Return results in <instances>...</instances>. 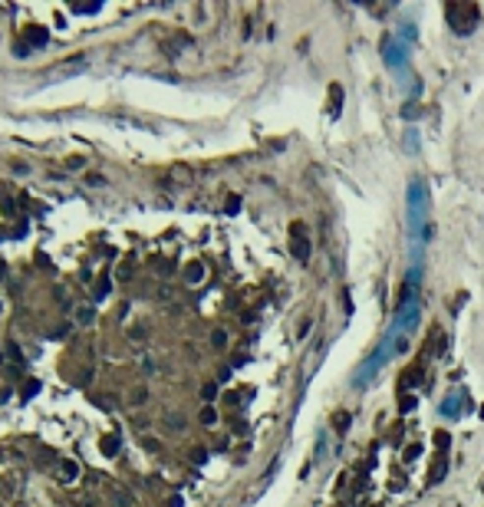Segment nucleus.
Here are the masks:
<instances>
[{"mask_svg": "<svg viewBox=\"0 0 484 507\" xmlns=\"http://www.w3.org/2000/svg\"><path fill=\"white\" fill-rule=\"evenodd\" d=\"M330 99H333L330 112H333V115H340V106H342V89H340V86H333V89H330Z\"/></svg>", "mask_w": 484, "mask_h": 507, "instance_id": "1a4fd4ad", "label": "nucleus"}, {"mask_svg": "<svg viewBox=\"0 0 484 507\" xmlns=\"http://www.w3.org/2000/svg\"><path fill=\"white\" fill-rule=\"evenodd\" d=\"M435 445H438L441 451H445V448L451 445V435H448V431H435Z\"/></svg>", "mask_w": 484, "mask_h": 507, "instance_id": "f8f14e48", "label": "nucleus"}, {"mask_svg": "<svg viewBox=\"0 0 484 507\" xmlns=\"http://www.w3.org/2000/svg\"><path fill=\"white\" fill-rule=\"evenodd\" d=\"M405 148H408V152H415V148H418V132H415V129H408V132H405Z\"/></svg>", "mask_w": 484, "mask_h": 507, "instance_id": "9b49d317", "label": "nucleus"}, {"mask_svg": "<svg viewBox=\"0 0 484 507\" xmlns=\"http://www.w3.org/2000/svg\"><path fill=\"white\" fill-rule=\"evenodd\" d=\"M461 402H464L461 395H451L448 402L441 405V412H445V415H458V412H461Z\"/></svg>", "mask_w": 484, "mask_h": 507, "instance_id": "6e6552de", "label": "nucleus"}, {"mask_svg": "<svg viewBox=\"0 0 484 507\" xmlns=\"http://www.w3.org/2000/svg\"><path fill=\"white\" fill-rule=\"evenodd\" d=\"M445 471H448V458L438 454V458L431 461V468H428V484H441V481H445Z\"/></svg>", "mask_w": 484, "mask_h": 507, "instance_id": "423d86ee", "label": "nucleus"}, {"mask_svg": "<svg viewBox=\"0 0 484 507\" xmlns=\"http://www.w3.org/2000/svg\"><path fill=\"white\" fill-rule=\"evenodd\" d=\"M188 280H201V267H188Z\"/></svg>", "mask_w": 484, "mask_h": 507, "instance_id": "a211bd4d", "label": "nucleus"}, {"mask_svg": "<svg viewBox=\"0 0 484 507\" xmlns=\"http://www.w3.org/2000/svg\"><path fill=\"white\" fill-rule=\"evenodd\" d=\"M418 382H422V366H412V369L399 379V392H402V389H408V386H418Z\"/></svg>", "mask_w": 484, "mask_h": 507, "instance_id": "0eeeda50", "label": "nucleus"}, {"mask_svg": "<svg viewBox=\"0 0 484 507\" xmlns=\"http://www.w3.org/2000/svg\"><path fill=\"white\" fill-rule=\"evenodd\" d=\"M375 507H379V504H375Z\"/></svg>", "mask_w": 484, "mask_h": 507, "instance_id": "6ab92c4d", "label": "nucleus"}, {"mask_svg": "<svg viewBox=\"0 0 484 507\" xmlns=\"http://www.w3.org/2000/svg\"><path fill=\"white\" fill-rule=\"evenodd\" d=\"M237 208H241V198H237V195H231V198H228V214H234Z\"/></svg>", "mask_w": 484, "mask_h": 507, "instance_id": "dca6fc26", "label": "nucleus"}, {"mask_svg": "<svg viewBox=\"0 0 484 507\" xmlns=\"http://www.w3.org/2000/svg\"><path fill=\"white\" fill-rule=\"evenodd\" d=\"M445 13H448V23H451V30L455 33H461V36H468L478 27V3H448L445 7Z\"/></svg>", "mask_w": 484, "mask_h": 507, "instance_id": "f257e3e1", "label": "nucleus"}, {"mask_svg": "<svg viewBox=\"0 0 484 507\" xmlns=\"http://www.w3.org/2000/svg\"><path fill=\"white\" fill-rule=\"evenodd\" d=\"M382 59H385V66H392V69H405V66H408L405 43L399 46L392 36H382Z\"/></svg>", "mask_w": 484, "mask_h": 507, "instance_id": "20e7f679", "label": "nucleus"}, {"mask_svg": "<svg viewBox=\"0 0 484 507\" xmlns=\"http://www.w3.org/2000/svg\"><path fill=\"white\" fill-rule=\"evenodd\" d=\"M346 425H349V415L340 412V415H336V431H346Z\"/></svg>", "mask_w": 484, "mask_h": 507, "instance_id": "2eb2a0df", "label": "nucleus"}, {"mask_svg": "<svg viewBox=\"0 0 484 507\" xmlns=\"http://www.w3.org/2000/svg\"><path fill=\"white\" fill-rule=\"evenodd\" d=\"M392 353H396V342H392V339H382V342H379V349H375V353L369 356L363 366H359V372L352 375V386H366V382H369V379H372V375L385 366V359H389Z\"/></svg>", "mask_w": 484, "mask_h": 507, "instance_id": "f03ea898", "label": "nucleus"}, {"mask_svg": "<svg viewBox=\"0 0 484 507\" xmlns=\"http://www.w3.org/2000/svg\"><path fill=\"white\" fill-rule=\"evenodd\" d=\"M290 247H293V257H297V260H310V241L303 237V227H300V224H293V244H290Z\"/></svg>", "mask_w": 484, "mask_h": 507, "instance_id": "39448f33", "label": "nucleus"}, {"mask_svg": "<svg viewBox=\"0 0 484 507\" xmlns=\"http://www.w3.org/2000/svg\"><path fill=\"white\" fill-rule=\"evenodd\" d=\"M402 115H405V119H418V115H422V109H418L415 102H408V106H402Z\"/></svg>", "mask_w": 484, "mask_h": 507, "instance_id": "ddd939ff", "label": "nucleus"}, {"mask_svg": "<svg viewBox=\"0 0 484 507\" xmlns=\"http://www.w3.org/2000/svg\"><path fill=\"white\" fill-rule=\"evenodd\" d=\"M102 451L115 454V435H106V438H102Z\"/></svg>", "mask_w": 484, "mask_h": 507, "instance_id": "4468645a", "label": "nucleus"}, {"mask_svg": "<svg viewBox=\"0 0 484 507\" xmlns=\"http://www.w3.org/2000/svg\"><path fill=\"white\" fill-rule=\"evenodd\" d=\"M415 402H418L415 395H399V412H412V408H415Z\"/></svg>", "mask_w": 484, "mask_h": 507, "instance_id": "9d476101", "label": "nucleus"}, {"mask_svg": "<svg viewBox=\"0 0 484 507\" xmlns=\"http://www.w3.org/2000/svg\"><path fill=\"white\" fill-rule=\"evenodd\" d=\"M201 422H204V425H214V408H204V412H201Z\"/></svg>", "mask_w": 484, "mask_h": 507, "instance_id": "f3484780", "label": "nucleus"}, {"mask_svg": "<svg viewBox=\"0 0 484 507\" xmlns=\"http://www.w3.org/2000/svg\"><path fill=\"white\" fill-rule=\"evenodd\" d=\"M425 211H428V191L422 181H412L408 185V224H412V231H418Z\"/></svg>", "mask_w": 484, "mask_h": 507, "instance_id": "7ed1b4c3", "label": "nucleus"}]
</instances>
